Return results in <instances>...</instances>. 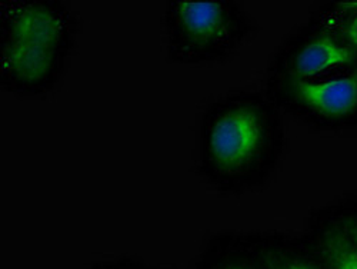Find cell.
I'll use <instances>...</instances> for the list:
<instances>
[{
	"label": "cell",
	"mask_w": 357,
	"mask_h": 269,
	"mask_svg": "<svg viewBox=\"0 0 357 269\" xmlns=\"http://www.w3.org/2000/svg\"><path fill=\"white\" fill-rule=\"evenodd\" d=\"M280 109L266 94L233 91L200 117L197 168L203 181L226 195L263 189L287 152Z\"/></svg>",
	"instance_id": "6da1fadb"
},
{
	"label": "cell",
	"mask_w": 357,
	"mask_h": 269,
	"mask_svg": "<svg viewBox=\"0 0 357 269\" xmlns=\"http://www.w3.org/2000/svg\"><path fill=\"white\" fill-rule=\"evenodd\" d=\"M79 22L52 0H12L0 12V85L22 98L43 96L61 82Z\"/></svg>",
	"instance_id": "7a4b0ae2"
},
{
	"label": "cell",
	"mask_w": 357,
	"mask_h": 269,
	"mask_svg": "<svg viewBox=\"0 0 357 269\" xmlns=\"http://www.w3.org/2000/svg\"><path fill=\"white\" fill-rule=\"evenodd\" d=\"M162 29L170 61L193 66L227 62L260 31L234 0H170L163 8Z\"/></svg>",
	"instance_id": "3957f363"
},
{
	"label": "cell",
	"mask_w": 357,
	"mask_h": 269,
	"mask_svg": "<svg viewBox=\"0 0 357 269\" xmlns=\"http://www.w3.org/2000/svg\"><path fill=\"white\" fill-rule=\"evenodd\" d=\"M272 102L316 132L357 129V71L320 82L266 79Z\"/></svg>",
	"instance_id": "277c9868"
},
{
	"label": "cell",
	"mask_w": 357,
	"mask_h": 269,
	"mask_svg": "<svg viewBox=\"0 0 357 269\" xmlns=\"http://www.w3.org/2000/svg\"><path fill=\"white\" fill-rule=\"evenodd\" d=\"M357 71V56L342 38L316 16L282 41L266 71V79L320 82Z\"/></svg>",
	"instance_id": "5b68a950"
},
{
	"label": "cell",
	"mask_w": 357,
	"mask_h": 269,
	"mask_svg": "<svg viewBox=\"0 0 357 269\" xmlns=\"http://www.w3.org/2000/svg\"><path fill=\"white\" fill-rule=\"evenodd\" d=\"M326 269H357V258L324 205L312 209L302 232Z\"/></svg>",
	"instance_id": "8992f818"
},
{
	"label": "cell",
	"mask_w": 357,
	"mask_h": 269,
	"mask_svg": "<svg viewBox=\"0 0 357 269\" xmlns=\"http://www.w3.org/2000/svg\"><path fill=\"white\" fill-rule=\"evenodd\" d=\"M195 269H264L252 232L212 233L199 254Z\"/></svg>",
	"instance_id": "52a82bcc"
},
{
	"label": "cell",
	"mask_w": 357,
	"mask_h": 269,
	"mask_svg": "<svg viewBox=\"0 0 357 269\" xmlns=\"http://www.w3.org/2000/svg\"><path fill=\"white\" fill-rule=\"evenodd\" d=\"M264 269H326L302 233L252 232Z\"/></svg>",
	"instance_id": "ba28073f"
},
{
	"label": "cell",
	"mask_w": 357,
	"mask_h": 269,
	"mask_svg": "<svg viewBox=\"0 0 357 269\" xmlns=\"http://www.w3.org/2000/svg\"><path fill=\"white\" fill-rule=\"evenodd\" d=\"M342 38L357 56V0H332L312 13Z\"/></svg>",
	"instance_id": "9c48e42d"
},
{
	"label": "cell",
	"mask_w": 357,
	"mask_h": 269,
	"mask_svg": "<svg viewBox=\"0 0 357 269\" xmlns=\"http://www.w3.org/2000/svg\"><path fill=\"white\" fill-rule=\"evenodd\" d=\"M324 208L346 236L357 258V192H344L324 203Z\"/></svg>",
	"instance_id": "30bf717a"
},
{
	"label": "cell",
	"mask_w": 357,
	"mask_h": 269,
	"mask_svg": "<svg viewBox=\"0 0 357 269\" xmlns=\"http://www.w3.org/2000/svg\"><path fill=\"white\" fill-rule=\"evenodd\" d=\"M87 269H149V266L143 265L140 261L135 258H117V259L96 262Z\"/></svg>",
	"instance_id": "8fae6325"
},
{
	"label": "cell",
	"mask_w": 357,
	"mask_h": 269,
	"mask_svg": "<svg viewBox=\"0 0 357 269\" xmlns=\"http://www.w3.org/2000/svg\"><path fill=\"white\" fill-rule=\"evenodd\" d=\"M149 269H162V268H149Z\"/></svg>",
	"instance_id": "7c38bea8"
}]
</instances>
